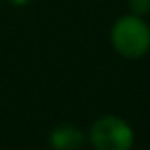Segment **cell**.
Returning <instances> with one entry per match:
<instances>
[{
    "label": "cell",
    "mask_w": 150,
    "mask_h": 150,
    "mask_svg": "<svg viewBox=\"0 0 150 150\" xmlns=\"http://www.w3.org/2000/svg\"><path fill=\"white\" fill-rule=\"evenodd\" d=\"M110 42L122 57L139 59L150 50V27L141 15H124L112 25Z\"/></svg>",
    "instance_id": "6da1fadb"
},
{
    "label": "cell",
    "mask_w": 150,
    "mask_h": 150,
    "mask_svg": "<svg viewBox=\"0 0 150 150\" xmlns=\"http://www.w3.org/2000/svg\"><path fill=\"white\" fill-rule=\"evenodd\" d=\"M133 141L135 133L131 125L112 114L97 118L89 129V143L95 150H131Z\"/></svg>",
    "instance_id": "7a4b0ae2"
},
{
    "label": "cell",
    "mask_w": 150,
    "mask_h": 150,
    "mask_svg": "<svg viewBox=\"0 0 150 150\" xmlns=\"http://www.w3.org/2000/svg\"><path fill=\"white\" fill-rule=\"evenodd\" d=\"M84 143L86 133L72 124H61L50 133V144L53 150H80Z\"/></svg>",
    "instance_id": "3957f363"
},
{
    "label": "cell",
    "mask_w": 150,
    "mask_h": 150,
    "mask_svg": "<svg viewBox=\"0 0 150 150\" xmlns=\"http://www.w3.org/2000/svg\"><path fill=\"white\" fill-rule=\"evenodd\" d=\"M129 10L135 15H146L150 13V0H129Z\"/></svg>",
    "instance_id": "277c9868"
},
{
    "label": "cell",
    "mask_w": 150,
    "mask_h": 150,
    "mask_svg": "<svg viewBox=\"0 0 150 150\" xmlns=\"http://www.w3.org/2000/svg\"><path fill=\"white\" fill-rule=\"evenodd\" d=\"M8 2H11V4H15V6H25V4H29V2H33V0H8Z\"/></svg>",
    "instance_id": "5b68a950"
}]
</instances>
